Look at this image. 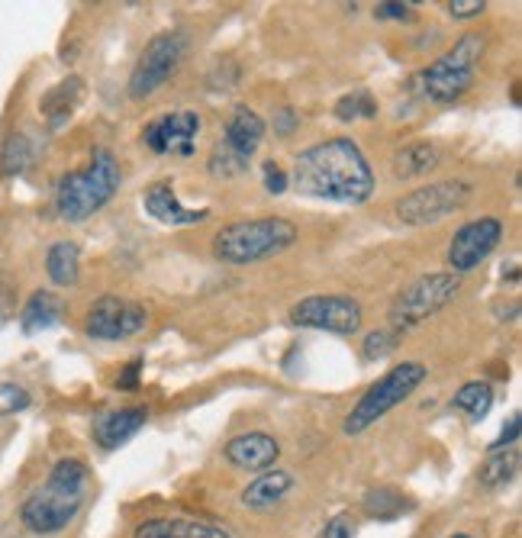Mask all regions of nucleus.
Returning a JSON list of instances; mask_svg holds the SVG:
<instances>
[{
    "instance_id": "1",
    "label": "nucleus",
    "mask_w": 522,
    "mask_h": 538,
    "mask_svg": "<svg viewBox=\"0 0 522 538\" xmlns=\"http://www.w3.org/2000/svg\"><path fill=\"white\" fill-rule=\"evenodd\" d=\"M297 194L332 203H365L374 194V171L361 145L348 136L316 142L294 158L287 174Z\"/></svg>"
},
{
    "instance_id": "2",
    "label": "nucleus",
    "mask_w": 522,
    "mask_h": 538,
    "mask_svg": "<svg viewBox=\"0 0 522 538\" xmlns=\"http://www.w3.org/2000/svg\"><path fill=\"white\" fill-rule=\"evenodd\" d=\"M91 471L81 458H62L52 464L49 477L42 481L20 506V522L33 535L65 532L87 503Z\"/></svg>"
},
{
    "instance_id": "3",
    "label": "nucleus",
    "mask_w": 522,
    "mask_h": 538,
    "mask_svg": "<svg viewBox=\"0 0 522 538\" xmlns=\"http://www.w3.org/2000/svg\"><path fill=\"white\" fill-rule=\"evenodd\" d=\"M123 171L110 149H94L91 162L81 171H68L55 187V213L71 226L87 223L116 197Z\"/></svg>"
},
{
    "instance_id": "4",
    "label": "nucleus",
    "mask_w": 522,
    "mask_h": 538,
    "mask_svg": "<svg viewBox=\"0 0 522 538\" xmlns=\"http://www.w3.org/2000/svg\"><path fill=\"white\" fill-rule=\"evenodd\" d=\"M297 239V226L284 216H255V220H236L216 232L213 255L223 265L245 268L287 252Z\"/></svg>"
},
{
    "instance_id": "5",
    "label": "nucleus",
    "mask_w": 522,
    "mask_h": 538,
    "mask_svg": "<svg viewBox=\"0 0 522 538\" xmlns=\"http://www.w3.org/2000/svg\"><path fill=\"white\" fill-rule=\"evenodd\" d=\"M484 46L487 42L481 33H464L452 49L442 52L435 62H429L419 71L416 91L423 94L429 104H455V100H461L474 87Z\"/></svg>"
},
{
    "instance_id": "6",
    "label": "nucleus",
    "mask_w": 522,
    "mask_h": 538,
    "mask_svg": "<svg viewBox=\"0 0 522 538\" xmlns=\"http://www.w3.org/2000/svg\"><path fill=\"white\" fill-rule=\"evenodd\" d=\"M426 377H429V368L423 361H400V365H394L384 377H377L365 394H361V400L352 406V413L345 416L342 423L345 435H361L374 423H381L390 410H397L400 403H406L416 394Z\"/></svg>"
},
{
    "instance_id": "7",
    "label": "nucleus",
    "mask_w": 522,
    "mask_h": 538,
    "mask_svg": "<svg viewBox=\"0 0 522 538\" xmlns=\"http://www.w3.org/2000/svg\"><path fill=\"white\" fill-rule=\"evenodd\" d=\"M261 142H265V120L249 104H236L223 126L220 142L213 145L207 171L213 178H239L249 171Z\"/></svg>"
},
{
    "instance_id": "8",
    "label": "nucleus",
    "mask_w": 522,
    "mask_h": 538,
    "mask_svg": "<svg viewBox=\"0 0 522 538\" xmlns=\"http://www.w3.org/2000/svg\"><path fill=\"white\" fill-rule=\"evenodd\" d=\"M461 281L452 271H429L419 274L413 284H406L400 294L390 303V329L403 336L416 326H423L429 316L445 310L448 303L458 297Z\"/></svg>"
},
{
    "instance_id": "9",
    "label": "nucleus",
    "mask_w": 522,
    "mask_h": 538,
    "mask_svg": "<svg viewBox=\"0 0 522 538\" xmlns=\"http://www.w3.org/2000/svg\"><path fill=\"white\" fill-rule=\"evenodd\" d=\"M187 55V36L181 29H168L149 39V46L136 58L133 75H129V97L145 100L158 94L162 87L178 75V68Z\"/></svg>"
},
{
    "instance_id": "10",
    "label": "nucleus",
    "mask_w": 522,
    "mask_h": 538,
    "mask_svg": "<svg viewBox=\"0 0 522 538\" xmlns=\"http://www.w3.org/2000/svg\"><path fill=\"white\" fill-rule=\"evenodd\" d=\"M474 184L471 181H435V184H423L413 187L410 194H403L394 203V213L403 226H435L448 220L452 213H458L464 203L471 200Z\"/></svg>"
},
{
    "instance_id": "11",
    "label": "nucleus",
    "mask_w": 522,
    "mask_h": 538,
    "mask_svg": "<svg viewBox=\"0 0 522 538\" xmlns=\"http://www.w3.org/2000/svg\"><path fill=\"white\" fill-rule=\"evenodd\" d=\"M290 323L352 339L365 326V310L352 294H313L290 307Z\"/></svg>"
},
{
    "instance_id": "12",
    "label": "nucleus",
    "mask_w": 522,
    "mask_h": 538,
    "mask_svg": "<svg viewBox=\"0 0 522 538\" xmlns=\"http://www.w3.org/2000/svg\"><path fill=\"white\" fill-rule=\"evenodd\" d=\"M503 242V223L497 216H477V220L464 223L452 242H448L445 265L452 268V274H471L484 265V261L497 252V245Z\"/></svg>"
},
{
    "instance_id": "13",
    "label": "nucleus",
    "mask_w": 522,
    "mask_h": 538,
    "mask_svg": "<svg viewBox=\"0 0 522 538\" xmlns=\"http://www.w3.org/2000/svg\"><path fill=\"white\" fill-rule=\"evenodd\" d=\"M149 323V310L142 303H133L126 297H100L84 319V332L97 342H120L136 336Z\"/></svg>"
},
{
    "instance_id": "14",
    "label": "nucleus",
    "mask_w": 522,
    "mask_h": 538,
    "mask_svg": "<svg viewBox=\"0 0 522 538\" xmlns=\"http://www.w3.org/2000/svg\"><path fill=\"white\" fill-rule=\"evenodd\" d=\"M197 136H200V116L194 110L162 113L142 129L145 149L155 155H178V158H191L197 152Z\"/></svg>"
},
{
    "instance_id": "15",
    "label": "nucleus",
    "mask_w": 522,
    "mask_h": 538,
    "mask_svg": "<svg viewBox=\"0 0 522 538\" xmlns=\"http://www.w3.org/2000/svg\"><path fill=\"white\" fill-rule=\"evenodd\" d=\"M142 210L149 213L152 220L165 223V226H197V223H207L210 220V210L184 207L171 181H155V184L145 187Z\"/></svg>"
},
{
    "instance_id": "16",
    "label": "nucleus",
    "mask_w": 522,
    "mask_h": 538,
    "mask_svg": "<svg viewBox=\"0 0 522 538\" xmlns=\"http://www.w3.org/2000/svg\"><path fill=\"white\" fill-rule=\"evenodd\" d=\"M223 455L239 471H268L281 458V445L268 432H242L226 442Z\"/></svg>"
},
{
    "instance_id": "17",
    "label": "nucleus",
    "mask_w": 522,
    "mask_h": 538,
    "mask_svg": "<svg viewBox=\"0 0 522 538\" xmlns=\"http://www.w3.org/2000/svg\"><path fill=\"white\" fill-rule=\"evenodd\" d=\"M149 423V410L145 406H126V410H110V413H100L94 419L91 426V435L94 442L100 448H107V452H113V448L126 445L133 435Z\"/></svg>"
},
{
    "instance_id": "18",
    "label": "nucleus",
    "mask_w": 522,
    "mask_h": 538,
    "mask_svg": "<svg viewBox=\"0 0 522 538\" xmlns=\"http://www.w3.org/2000/svg\"><path fill=\"white\" fill-rule=\"evenodd\" d=\"M297 477L284 471V468H274V471H261L255 481L242 490V503L249 506L255 513H265V510H274L278 503H284V497L290 490H294Z\"/></svg>"
},
{
    "instance_id": "19",
    "label": "nucleus",
    "mask_w": 522,
    "mask_h": 538,
    "mask_svg": "<svg viewBox=\"0 0 522 538\" xmlns=\"http://www.w3.org/2000/svg\"><path fill=\"white\" fill-rule=\"evenodd\" d=\"M133 538H229L223 526L207 519H145L139 522V529Z\"/></svg>"
},
{
    "instance_id": "20",
    "label": "nucleus",
    "mask_w": 522,
    "mask_h": 538,
    "mask_svg": "<svg viewBox=\"0 0 522 538\" xmlns=\"http://www.w3.org/2000/svg\"><path fill=\"white\" fill-rule=\"evenodd\" d=\"M439 165H442V149L435 142H410L390 158V168H394L400 181L423 178V174L435 171Z\"/></svg>"
},
{
    "instance_id": "21",
    "label": "nucleus",
    "mask_w": 522,
    "mask_h": 538,
    "mask_svg": "<svg viewBox=\"0 0 522 538\" xmlns=\"http://www.w3.org/2000/svg\"><path fill=\"white\" fill-rule=\"evenodd\" d=\"M58 323H62V300H58L52 290H36V294L26 300V307L20 313L23 332L26 336H33V332H46Z\"/></svg>"
},
{
    "instance_id": "22",
    "label": "nucleus",
    "mask_w": 522,
    "mask_h": 538,
    "mask_svg": "<svg viewBox=\"0 0 522 538\" xmlns=\"http://www.w3.org/2000/svg\"><path fill=\"white\" fill-rule=\"evenodd\" d=\"M46 274L55 287H75L81 274V249L75 242H55L46 252Z\"/></svg>"
},
{
    "instance_id": "23",
    "label": "nucleus",
    "mask_w": 522,
    "mask_h": 538,
    "mask_svg": "<svg viewBox=\"0 0 522 538\" xmlns=\"http://www.w3.org/2000/svg\"><path fill=\"white\" fill-rule=\"evenodd\" d=\"M519 474V448H503V452H490L487 461L477 471V484L484 490H503L516 481Z\"/></svg>"
},
{
    "instance_id": "24",
    "label": "nucleus",
    "mask_w": 522,
    "mask_h": 538,
    "mask_svg": "<svg viewBox=\"0 0 522 538\" xmlns=\"http://www.w3.org/2000/svg\"><path fill=\"white\" fill-rule=\"evenodd\" d=\"M361 506H365V513L371 519H381V522L397 519L406 510H413V503L406 500L400 490H394V487H374V490H368L365 500H361Z\"/></svg>"
},
{
    "instance_id": "25",
    "label": "nucleus",
    "mask_w": 522,
    "mask_h": 538,
    "mask_svg": "<svg viewBox=\"0 0 522 538\" xmlns=\"http://www.w3.org/2000/svg\"><path fill=\"white\" fill-rule=\"evenodd\" d=\"M33 158H36L33 136L13 133L4 142V152H0V174H4V178H17V174H23L29 165H33Z\"/></svg>"
},
{
    "instance_id": "26",
    "label": "nucleus",
    "mask_w": 522,
    "mask_h": 538,
    "mask_svg": "<svg viewBox=\"0 0 522 538\" xmlns=\"http://www.w3.org/2000/svg\"><path fill=\"white\" fill-rule=\"evenodd\" d=\"M452 406L458 413L471 416L474 423H481V419L490 413V406H493V387L487 381H468L452 397Z\"/></svg>"
},
{
    "instance_id": "27",
    "label": "nucleus",
    "mask_w": 522,
    "mask_h": 538,
    "mask_svg": "<svg viewBox=\"0 0 522 538\" xmlns=\"http://www.w3.org/2000/svg\"><path fill=\"white\" fill-rule=\"evenodd\" d=\"M336 120L342 123H358V120H374L377 116V100L368 91H352L336 100Z\"/></svg>"
},
{
    "instance_id": "28",
    "label": "nucleus",
    "mask_w": 522,
    "mask_h": 538,
    "mask_svg": "<svg viewBox=\"0 0 522 538\" xmlns=\"http://www.w3.org/2000/svg\"><path fill=\"white\" fill-rule=\"evenodd\" d=\"M78 97H81V81H78V78H68V81H62V84H58L55 91H52V94L46 97L49 104H55V100H58V107L46 110L49 123H52V126H58V123H62L65 116L71 113V107L78 104Z\"/></svg>"
},
{
    "instance_id": "29",
    "label": "nucleus",
    "mask_w": 522,
    "mask_h": 538,
    "mask_svg": "<svg viewBox=\"0 0 522 538\" xmlns=\"http://www.w3.org/2000/svg\"><path fill=\"white\" fill-rule=\"evenodd\" d=\"M397 332L394 329H374L365 336V342H361V358L365 361H381L387 358L390 352L397 348Z\"/></svg>"
},
{
    "instance_id": "30",
    "label": "nucleus",
    "mask_w": 522,
    "mask_h": 538,
    "mask_svg": "<svg viewBox=\"0 0 522 538\" xmlns=\"http://www.w3.org/2000/svg\"><path fill=\"white\" fill-rule=\"evenodd\" d=\"M445 7H448V17H455V20H477L487 13L484 0H452V4H445Z\"/></svg>"
},
{
    "instance_id": "31",
    "label": "nucleus",
    "mask_w": 522,
    "mask_h": 538,
    "mask_svg": "<svg viewBox=\"0 0 522 538\" xmlns=\"http://www.w3.org/2000/svg\"><path fill=\"white\" fill-rule=\"evenodd\" d=\"M355 532H358L355 519L348 513H339V516H332L326 522V529H323V535H319V538H355Z\"/></svg>"
},
{
    "instance_id": "32",
    "label": "nucleus",
    "mask_w": 522,
    "mask_h": 538,
    "mask_svg": "<svg viewBox=\"0 0 522 538\" xmlns=\"http://www.w3.org/2000/svg\"><path fill=\"white\" fill-rule=\"evenodd\" d=\"M261 174H265V191L268 194H284L290 181H287V171L278 168L274 162H265V168H261Z\"/></svg>"
},
{
    "instance_id": "33",
    "label": "nucleus",
    "mask_w": 522,
    "mask_h": 538,
    "mask_svg": "<svg viewBox=\"0 0 522 538\" xmlns=\"http://www.w3.org/2000/svg\"><path fill=\"white\" fill-rule=\"evenodd\" d=\"M519 413H513L510 416V426H503V432L497 435V439L490 442V452H503V448H516V442H519Z\"/></svg>"
},
{
    "instance_id": "34",
    "label": "nucleus",
    "mask_w": 522,
    "mask_h": 538,
    "mask_svg": "<svg viewBox=\"0 0 522 538\" xmlns=\"http://www.w3.org/2000/svg\"><path fill=\"white\" fill-rule=\"evenodd\" d=\"M374 17L377 20H413V4H397V0H387V4H377Z\"/></svg>"
},
{
    "instance_id": "35",
    "label": "nucleus",
    "mask_w": 522,
    "mask_h": 538,
    "mask_svg": "<svg viewBox=\"0 0 522 538\" xmlns=\"http://www.w3.org/2000/svg\"><path fill=\"white\" fill-rule=\"evenodd\" d=\"M297 126H300V116L290 110V107H281V110H278V120H274V133H278L281 139H287Z\"/></svg>"
},
{
    "instance_id": "36",
    "label": "nucleus",
    "mask_w": 522,
    "mask_h": 538,
    "mask_svg": "<svg viewBox=\"0 0 522 538\" xmlns=\"http://www.w3.org/2000/svg\"><path fill=\"white\" fill-rule=\"evenodd\" d=\"M139 371H142V361L136 358V361H129V365H126V374L120 377V381H116V384H120L123 390H129V387H136V381H139Z\"/></svg>"
},
{
    "instance_id": "37",
    "label": "nucleus",
    "mask_w": 522,
    "mask_h": 538,
    "mask_svg": "<svg viewBox=\"0 0 522 538\" xmlns=\"http://www.w3.org/2000/svg\"><path fill=\"white\" fill-rule=\"evenodd\" d=\"M448 538H474V535H468V532H455V535H448Z\"/></svg>"
}]
</instances>
